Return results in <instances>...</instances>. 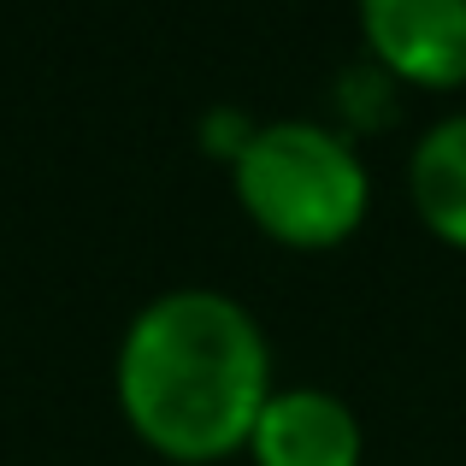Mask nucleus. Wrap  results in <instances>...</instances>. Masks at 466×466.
I'll list each match as a JSON object with an SVG mask.
<instances>
[{
  "label": "nucleus",
  "instance_id": "1",
  "mask_svg": "<svg viewBox=\"0 0 466 466\" xmlns=\"http://www.w3.org/2000/svg\"><path fill=\"white\" fill-rule=\"evenodd\" d=\"M272 396V349L225 289H166L118 342V401L130 425L177 461H213L248 443Z\"/></svg>",
  "mask_w": 466,
  "mask_h": 466
},
{
  "label": "nucleus",
  "instance_id": "2",
  "mask_svg": "<svg viewBox=\"0 0 466 466\" xmlns=\"http://www.w3.org/2000/svg\"><path fill=\"white\" fill-rule=\"evenodd\" d=\"M237 195L272 237L337 242L366 213V159L319 118H272L242 142Z\"/></svg>",
  "mask_w": 466,
  "mask_h": 466
},
{
  "label": "nucleus",
  "instance_id": "3",
  "mask_svg": "<svg viewBox=\"0 0 466 466\" xmlns=\"http://www.w3.org/2000/svg\"><path fill=\"white\" fill-rule=\"evenodd\" d=\"M248 449L260 466H354L360 461V420L337 390L289 384L266 396Z\"/></svg>",
  "mask_w": 466,
  "mask_h": 466
},
{
  "label": "nucleus",
  "instance_id": "4",
  "mask_svg": "<svg viewBox=\"0 0 466 466\" xmlns=\"http://www.w3.org/2000/svg\"><path fill=\"white\" fill-rule=\"evenodd\" d=\"M378 66L413 83L466 77V0H360Z\"/></svg>",
  "mask_w": 466,
  "mask_h": 466
},
{
  "label": "nucleus",
  "instance_id": "5",
  "mask_svg": "<svg viewBox=\"0 0 466 466\" xmlns=\"http://www.w3.org/2000/svg\"><path fill=\"white\" fill-rule=\"evenodd\" d=\"M408 177L425 225L449 242H466V113H449L425 130Z\"/></svg>",
  "mask_w": 466,
  "mask_h": 466
},
{
  "label": "nucleus",
  "instance_id": "6",
  "mask_svg": "<svg viewBox=\"0 0 466 466\" xmlns=\"http://www.w3.org/2000/svg\"><path fill=\"white\" fill-rule=\"evenodd\" d=\"M248 137H254V125L242 113H213V118H207V148H213V154H230V159H237Z\"/></svg>",
  "mask_w": 466,
  "mask_h": 466
}]
</instances>
